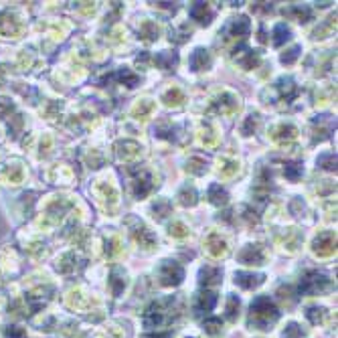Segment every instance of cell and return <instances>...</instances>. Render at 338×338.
<instances>
[{"instance_id": "cell-1", "label": "cell", "mask_w": 338, "mask_h": 338, "mask_svg": "<svg viewBox=\"0 0 338 338\" xmlns=\"http://www.w3.org/2000/svg\"><path fill=\"white\" fill-rule=\"evenodd\" d=\"M278 308L273 306V302L267 296H259L251 304V312H249V326L257 330H269V326L278 320Z\"/></svg>"}, {"instance_id": "cell-2", "label": "cell", "mask_w": 338, "mask_h": 338, "mask_svg": "<svg viewBox=\"0 0 338 338\" xmlns=\"http://www.w3.org/2000/svg\"><path fill=\"white\" fill-rule=\"evenodd\" d=\"M330 288V280L322 271H306L300 280V290L308 296H318Z\"/></svg>"}, {"instance_id": "cell-3", "label": "cell", "mask_w": 338, "mask_h": 338, "mask_svg": "<svg viewBox=\"0 0 338 338\" xmlns=\"http://www.w3.org/2000/svg\"><path fill=\"white\" fill-rule=\"evenodd\" d=\"M126 223H128V227H130V233H132L134 241L140 245V247L150 249V247H154V245H156V235L144 225V221H140V219H136V217H128Z\"/></svg>"}, {"instance_id": "cell-4", "label": "cell", "mask_w": 338, "mask_h": 338, "mask_svg": "<svg viewBox=\"0 0 338 338\" xmlns=\"http://www.w3.org/2000/svg\"><path fill=\"white\" fill-rule=\"evenodd\" d=\"M156 275H158V280H160L162 286H178L182 282L184 271L174 261H162L158 265V269H156Z\"/></svg>"}, {"instance_id": "cell-5", "label": "cell", "mask_w": 338, "mask_h": 338, "mask_svg": "<svg viewBox=\"0 0 338 338\" xmlns=\"http://www.w3.org/2000/svg\"><path fill=\"white\" fill-rule=\"evenodd\" d=\"M312 251L318 257H328L336 251V237L332 231H322L320 235L314 237L312 241Z\"/></svg>"}, {"instance_id": "cell-6", "label": "cell", "mask_w": 338, "mask_h": 338, "mask_svg": "<svg viewBox=\"0 0 338 338\" xmlns=\"http://www.w3.org/2000/svg\"><path fill=\"white\" fill-rule=\"evenodd\" d=\"M237 108H239V98L235 94H231V91H223V94L213 102L211 110L221 113V115H233Z\"/></svg>"}, {"instance_id": "cell-7", "label": "cell", "mask_w": 338, "mask_h": 338, "mask_svg": "<svg viewBox=\"0 0 338 338\" xmlns=\"http://www.w3.org/2000/svg\"><path fill=\"white\" fill-rule=\"evenodd\" d=\"M205 247L209 251V255L213 257H223L229 251V243L225 237H221V233H211L205 239Z\"/></svg>"}, {"instance_id": "cell-8", "label": "cell", "mask_w": 338, "mask_h": 338, "mask_svg": "<svg viewBox=\"0 0 338 338\" xmlns=\"http://www.w3.org/2000/svg\"><path fill=\"white\" fill-rule=\"evenodd\" d=\"M239 261L245 265H261L265 261V251L261 245H245L239 253Z\"/></svg>"}, {"instance_id": "cell-9", "label": "cell", "mask_w": 338, "mask_h": 338, "mask_svg": "<svg viewBox=\"0 0 338 338\" xmlns=\"http://www.w3.org/2000/svg\"><path fill=\"white\" fill-rule=\"evenodd\" d=\"M233 59H235V63L241 65L243 69H253V67H257V63H259V55H257L255 51H251L249 47H245V45H241L239 49H235Z\"/></svg>"}, {"instance_id": "cell-10", "label": "cell", "mask_w": 338, "mask_h": 338, "mask_svg": "<svg viewBox=\"0 0 338 338\" xmlns=\"http://www.w3.org/2000/svg\"><path fill=\"white\" fill-rule=\"evenodd\" d=\"M140 154H142V146L138 142H134V140H124V142L117 144V156H119V160L132 162Z\"/></svg>"}, {"instance_id": "cell-11", "label": "cell", "mask_w": 338, "mask_h": 338, "mask_svg": "<svg viewBox=\"0 0 338 338\" xmlns=\"http://www.w3.org/2000/svg\"><path fill=\"white\" fill-rule=\"evenodd\" d=\"M108 286H110V290H112L113 296H119L121 292H124L126 286H128V273H126V269L113 267V269H112V275H110Z\"/></svg>"}, {"instance_id": "cell-12", "label": "cell", "mask_w": 338, "mask_h": 338, "mask_svg": "<svg viewBox=\"0 0 338 338\" xmlns=\"http://www.w3.org/2000/svg\"><path fill=\"white\" fill-rule=\"evenodd\" d=\"M152 178H150V172H146V170H142L138 176H134V180H132V189H134V195L138 197V199H144L150 191H152Z\"/></svg>"}, {"instance_id": "cell-13", "label": "cell", "mask_w": 338, "mask_h": 338, "mask_svg": "<svg viewBox=\"0 0 338 338\" xmlns=\"http://www.w3.org/2000/svg\"><path fill=\"white\" fill-rule=\"evenodd\" d=\"M189 12H191V18L197 20L199 24H209L211 18H213L211 6H209L207 2H193L191 8H189Z\"/></svg>"}, {"instance_id": "cell-14", "label": "cell", "mask_w": 338, "mask_h": 338, "mask_svg": "<svg viewBox=\"0 0 338 338\" xmlns=\"http://www.w3.org/2000/svg\"><path fill=\"white\" fill-rule=\"evenodd\" d=\"M296 136H298V130H296L292 124H286V121H282V124H278V126L271 130V138H273L275 142H280V144L290 142V140H294Z\"/></svg>"}, {"instance_id": "cell-15", "label": "cell", "mask_w": 338, "mask_h": 338, "mask_svg": "<svg viewBox=\"0 0 338 338\" xmlns=\"http://www.w3.org/2000/svg\"><path fill=\"white\" fill-rule=\"evenodd\" d=\"M235 284H239L245 290H251V288H257L259 284H263V275L251 273V271H239V273H235Z\"/></svg>"}, {"instance_id": "cell-16", "label": "cell", "mask_w": 338, "mask_h": 338, "mask_svg": "<svg viewBox=\"0 0 338 338\" xmlns=\"http://www.w3.org/2000/svg\"><path fill=\"white\" fill-rule=\"evenodd\" d=\"M191 69L193 71H205V69H209V65H211V55H209V51L207 49H197L193 55H191Z\"/></svg>"}, {"instance_id": "cell-17", "label": "cell", "mask_w": 338, "mask_h": 338, "mask_svg": "<svg viewBox=\"0 0 338 338\" xmlns=\"http://www.w3.org/2000/svg\"><path fill=\"white\" fill-rule=\"evenodd\" d=\"M217 304V294L215 292H203L197 296V302H195V310L197 312H211Z\"/></svg>"}, {"instance_id": "cell-18", "label": "cell", "mask_w": 338, "mask_h": 338, "mask_svg": "<svg viewBox=\"0 0 338 338\" xmlns=\"http://www.w3.org/2000/svg\"><path fill=\"white\" fill-rule=\"evenodd\" d=\"M229 33H231L233 37H247V35L251 33V22H249V18H245V16L235 18V20L229 24Z\"/></svg>"}, {"instance_id": "cell-19", "label": "cell", "mask_w": 338, "mask_h": 338, "mask_svg": "<svg viewBox=\"0 0 338 338\" xmlns=\"http://www.w3.org/2000/svg\"><path fill=\"white\" fill-rule=\"evenodd\" d=\"M207 197H209V201L213 205H217V207L227 205V201H229V195H227V191L221 187V184H211L209 191H207Z\"/></svg>"}, {"instance_id": "cell-20", "label": "cell", "mask_w": 338, "mask_h": 338, "mask_svg": "<svg viewBox=\"0 0 338 338\" xmlns=\"http://www.w3.org/2000/svg\"><path fill=\"white\" fill-rule=\"evenodd\" d=\"M221 282V271L217 267H203L201 269V284L203 286H213V284H219Z\"/></svg>"}, {"instance_id": "cell-21", "label": "cell", "mask_w": 338, "mask_h": 338, "mask_svg": "<svg viewBox=\"0 0 338 338\" xmlns=\"http://www.w3.org/2000/svg\"><path fill=\"white\" fill-rule=\"evenodd\" d=\"M275 87H278V91H280V96L284 98V100H292L294 96H296V91H298V87H296V83L290 79V77H282L278 83H275Z\"/></svg>"}, {"instance_id": "cell-22", "label": "cell", "mask_w": 338, "mask_h": 338, "mask_svg": "<svg viewBox=\"0 0 338 338\" xmlns=\"http://www.w3.org/2000/svg\"><path fill=\"white\" fill-rule=\"evenodd\" d=\"M152 112H154V104H152V100H138V104L132 110V113L138 119H148L152 115Z\"/></svg>"}, {"instance_id": "cell-23", "label": "cell", "mask_w": 338, "mask_h": 338, "mask_svg": "<svg viewBox=\"0 0 338 338\" xmlns=\"http://www.w3.org/2000/svg\"><path fill=\"white\" fill-rule=\"evenodd\" d=\"M239 172V162L233 160V158H223L219 160V174L225 176V178H231Z\"/></svg>"}, {"instance_id": "cell-24", "label": "cell", "mask_w": 338, "mask_h": 338, "mask_svg": "<svg viewBox=\"0 0 338 338\" xmlns=\"http://www.w3.org/2000/svg\"><path fill=\"white\" fill-rule=\"evenodd\" d=\"M178 199H180V203H182L184 207H193V205H197L199 195H197L195 187H189V184H187V187H182V189H180Z\"/></svg>"}, {"instance_id": "cell-25", "label": "cell", "mask_w": 338, "mask_h": 338, "mask_svg": "<svg viewBox=\"0 0 338 338\" xmlns=\"http://www.w3.org/2000/svg\"><path fill=\"white\" fill-rule=\"evenodd\" d=\"M290 41V28L284 22H278L273 26V45H284Z\"/></svg>"}, {"instance_id": "cell-26", "label": "cell", "mask_w": 338, "mask_h": 338, "mask_svg": "<svg viewBox=\"0 0 338 338\" xmlns=\"http://www.w3.org/2000/svg\"><path fill=\"white\" fill-rule=\"evenodd\" d=\"M156 65L162 67V69H172L176 65V55L170 53V51H162L156 55Z\"/></svg>"}, {"instance_id": "cell-27", "label": "cell", "mask_w": 338, "mask_h": 338, "mask_svg": "<svg viewBox=\"0 0 338 338\" xmlns=\"http://www.w3.org/2000/svg\"><path fill=\"white\" fill-rule=\"evenodd\" d=\"M140 37L144 39V41H154V39H158V26L154 24V22H144L142 26H140Z\"/></svg>"}, {"instance_id": "cell-28", "label": "cell", "mask_w": 338, "mask_h": 338, "mask_svg": "<svg viewBox=\"0 0 338 338\" xmlns=\"http://www.w3.org/2000/svg\"><path fill=\"white\" fill-rule=\"evenodd\" d=\"M288 16H292L294 20H298V22H306L310 18V10L306 8V6H290V8H286L284 10Z\"/></svg>"}, {"instance_id": "cell-29", "label": "cell", "mask_w": 338, "mask_h": 338, "mask_svg": "<svg viewBox=\"0 0 338 338\" xmlns=\"http://www.w3.org/2000/svg\"><path fill=\"white\" fill-rule=\"evenodd\" d=\"M284 174H286V178H288V180L296 182L298 178H302L304 168H302V164H300V162H288V164L284 166Z\"/></svg>"}, {"instance_id": "cell-30", "label": "cell", "mask_w": 338, "mask_h": 338, "mask_svg": "<svg viewBox=\"0 0 338 338\" xmlns=\"http://www.w3.org/2000/svg\"><path fill=\"white\" fill-rule=\"evenodd\" d=\"M162 100H164L166 106H178L180 102H184V94L178 87H172V89H168L166 94L162 96Z\"/></svg>"}, {"instance_id": "cell-31", "label": "cell", "mask_w": 338, "mask_h": 338, "mask_svg": "<svg viewBox=\"0 0 338 338\" xmlns=\"http://www.w3.org/2000/svg\"><path fill=\"white\" fill-rule=\"evenodd\" d=\"M257 124H259V113H249L247 119H245V124L241 126L243 136H251L255 132V128H257Z\"/></svg>"}, {"instance_id": "cell-32", "label": "cell", "mask_w": 338, "mask_h": 338, "mask_svg": "<svg viewBox=\"0 0 338 338\" xmlns=\"http://www.w3.org/2000/svg\"><path fill=\"white\" fill-rule=\"evenodd\" d=\"M324 316H326V310L320 308V306H310V308L306 310V318H308L312 324H320L324 320Z\"/></svg>"}, {"instance_id": "cell-33", "label": "cell", "mask_w": 338, "mask_h": 338, "mask_svg": "<svg viewBox=\"0 0 338 338\" xmlns=\"http://www.w3.org/2000/svg\"><path fill=\"white\" fill-rule=\"evenodd\" d=\"M201 140H203V144H207V146H213L215 142H217V134L211 130L209 124H203V128H201Z\"/></svg>"}, {"instance_id": "cell-34", "label": "cell", "mask_w": 338, "mask_h": 338, "mask_svg": "<svg viewBox=\"0 0 338 338\" xmlns=\"http://www.w3.org/2000/svg\"><path fill=\"white\" fill-rule=\"evenodd\" d=\"M187 170L193 172V174H205L207 172V164L201 158H191L189 164H187Z\"/></svg>"}, {"instance_id": "cell-35", "label": "cell", "mask_w": 338, "mask_h": 338, "mask_svg": "<svg viewBox=\"0 0 338 338\" xmlns=\"http://www.w3.org/2000/svg\"><path fill=\"white\" fill-rule=\"evenodd\" d=\"M227 316H229V320H237V316H239V300L235 296H231L227 300Z\"/></svg>"}, {"instance_id": "cell-36", "label": "cell", "mask_w": 338, "mask_h": 338, "mask_svg": "<svg viewBox=\"0 0 338 338\" xmlns=\"http://www.w3.org/2000/svg\"><path fill=\"white\" fill-rule=\"evenodd\" d=\"M168 233H170L172 237H178V239H180V237H187V235H189V229L184 227L180 221H174V223L168 227Z\"/></svg>"}, {"instance_id": "cell-37", "label": "cell", "mask_w": 338, "mask_h": 338, "mask_svg": "<svg viewBox=\"0 0 338 338\" xmlns=\"http://www.w3.org/2000/svg\"><path fill=\"white\" fill-rule=\"evenodd\" d=\"M203 328H205L207 334H217L221 330V320L219 318H209V320L203 322Z\"/></svg>"}, {"instance_id": "cell-38", "label": "cell", "mask_w": 338, "mask_h": 338, "mask_svg": "<svg viewBox=\"0 0 338 338\" xmlns=\"http://www.w3.org/2000/svg\"><path fill=\"white\" fill-rule=\"evenodd\" d=\"M318 164H320V168H324V170H334V168H336V156H334V154H322V156L318 158Z\"/></svg>"}, {"instance_id": "cell-39", "label": "cell", "mask_w": 338, "mask_h": 338, "mask_svg": "<svg viewBox=\"0 0 338 338\" xmlns=\"http://www.w3.org/2000/svg\"><path fill=\"white\" fill-rule=\"evenodd\" d=\"M302 336H304V332H302V328H300L296 322H290L288 328H286L284 334H282V338H302Z\"/></svg>"}, {"instance_id": "cell-40", "label": "cell", "mask_w": 338, "mask_h": 338, "mask_svg": "<svg viewBox=\"0 0 338 338\" xmlns=\"http://www.w3.org/2000/svg\"><path fill=\"white\" fill-rule=\"evenodd\" d=\"M152 211H154L156 215H158V219H162V217H166V215L170 213V203L168 201H158L154 207H152ZM156 215H154V217H156Z\"/></svg>"}, {"instance_id": "cell-41", "label": "cell", "mask_w": 338, "mask_h": 338, "mask_svg": "<svg viewBox=\"0 0 338 338\" xmlns=\"http://www.w3.org/2000/svg\"><path fill=\"white\" fill-rule=\"evenodd\" d=\"M119 79L124 81V85H128V87H134V85L138 83V75H134V73H132L130 69H126V67L119 71Z\"/></svg>"}, {"instance_id": "cell-42", "label": "cell", "mask_w": 338, "mask_h": 338, "mask_svg": "<svg viewBox=\"0 0 338 338\" xmlns=\"http://www.w3.org/2000/svg\"><path fill=\"white\" fill-rule=\"evenodd\" d=\"M298 55H300V47H294V49H290V51H286L282 55V61L290 65V63H294V61L298 59Z\"/></svg>"}, {"instance_id": "cell-43", "label": "cell", "mask_w": 338, "mask_h": 338, "mask_svg": "<svg viewBox=\"0 0 338 338\" xmlns=\"http://www.w3.org/2000/svg\"><path fill=\"white\" fill-rule=\"evenodd\" d=\"M142 338H172V332H150L144 334Z\"/></svg>"}]
</instances>
